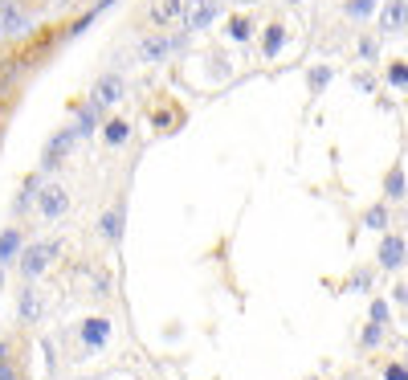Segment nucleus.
Returning <instances> with one entry per match:
<instances>
[{"instance_id":"obj_18","label":"nucleus","mask_w":408,"mask_h":380,"mask_svg":"<svg viewBox=\"0 0 408 380\" xmlns=\"http://www.w3.org/2000/svg\"><path fill=\"white\" fill-rule=\"evenodd\" d=\"M118 221H123L118 213H106V217H102V233H106L111 241H118V233H123V229H118Z\"/></svg>"},{"instance_id":"obj_3","label":"nucleus","mask_w":408,"mask_h":380,"mask_svg":"<svg viewBox=\"0 0 408 380\" xmlns=\"http://www.w3.org/2000/svg\"><path fill=\"white\" fill-rule=\"evenodd\" d=\"M184 41H188V33H176V37H147L143 45H139V62H163L167 53L184 50Z\"/></svg>"},{"instance_id":"obj_9","label":"nucleus","mask_w":408,"mask_h":380,"mask_svg":"<svg viewBox=\"0 0 408 380\" xmlns=\"http://www.w3.org/2000/svg\"><path fill=\"white\" fill-rule=\"evenodd\" d=\"M400 262H404V241H400V237H384V246H380V266H384V270H396Z\"/></svg>"},{"instance_id":"obj_14","label":"nucleus","mask_w":408,"mask_h":380,"mask_svg":"<svg viewBox=\"0 0 408 380\" xmlns=\"http://www.w3.org/2000/svg\"><path fill=\"white\" fill-rule=\"evenodd\" d=\"M363 225H368V229H384V225H388V209H384V205H375V209H368V217H363Z\"/></svg>"},{"instance_id":"obj_28","label":"nucleus","mask_w":408,"mask_h":380,"mask_svg":"<svg viewBox=\"0 0 408 380\" xmlns=\"http://www.w3.org/2000/svg\"><path fill=\"white\" fill-rule=\"evenodd\" d=\"M0 37H4V29H0Z\"/></svg>"},{"instance_id":"obj_20","label":"nucleus","mask_w":408,"mask_h":380,"mask_svg":"<svg viewBox=\"0 0 408 380\" xmlns=\"http://www.w3.org/2000/svg\"><path fill=\"white\" fill-rule=\"evenodd\" d=\"M388 197H404V172L400 168L388 176Z\"/></svg>"},{"instance_id":"obj_19","label":"nucleus","mask_w":408,"mask_h":380,"mask_svg":"<svg viewBox=\"0 0 408 380\" xmlns=\"http://www.w3.org/2000/svg\"><path fill=\"white\" fill-rule=\"evenodd\" d=\"M33 200H37V176H33V180L25 184V192H21V197H16V209H29Z\"/></svg>"},{"instance_id":"obj_17","label":"nucleus","mask_w":408,"mask_h":380,"mask_svg":"<svg viewBox=\"0 0 408 380\" xmlns=\"http://www.w3.org/2000/svg\"><path fill=\"white\" fill-rule=\"evenodd\" d=\"M180 4H184V0H163L160 9H155V25H163L167 17H176V13H180Z\"/></svg>"},{"instance_id":"obj_24","label":"nucleus","mask_w":408,"mask_h":380,"mask_svg":"<svg viewBox=\"0 0 408 380\" xmlns=\"http://www.w3.org/2000/svg\"><path fill=\"white\" fill-rule=\"evenodd\" d=\"M368 9H372V0H355V4H351V13H355V17H363Z\"/></svg>"},{"instance_id":"obj_8","label":"nucleus","mask_w":408,"mask_h":380,"mask_svg":"<svg viewBox=\"0 0 408 380\" xmlns=\"http://www.w3.org/2000/svg\"><path fill=\"white\" fill-rule=\"evenodd\" d=\"M74 139H78V135H74V127H65L62 135H53V139H49V148H45V160H41V168H53V164H57L65 151H70V143H74Z\"/></svg>"},{"instance_id":"obj_4","label":"nucleus","mask_w":408,"mask_h":380,"mask_svg":"<svg viewBox=\"0 0 408 380\" xmlns=\"http://www.w3.org/2000/svg\"><path fill=\"white\" fill-rule=\"evenodd\" d=\"M0 29H4V37H29L33 33V17L29 13H21L13 0H4V4H0Z\"/></svg>"},{"instance_id":"obj_15","label":"nucleus","mask_w":408,"mask_h":380,"mask_svg":"<svg viewBox=\"0 0 408 380\" xmlns=\"http://www.w3.org/2000/svg\"><path fill=\"white\" fill-rule=\"evenodd\" d=\"M282 50V25H270V33H265V58H274Z\"/></svg>"},{"instance_id":"obj_6","label":"nucleus","mask_w":408,"mask_h":380,"mask_svg":"<svg viewBox=\"0 0 408 380\" xmlns=\"http://www.w3.org/2000/svg\"><path fill=\"white\" fill-rule=\"evenodd\" d=\"M65 209H70V197H65V188H62V184H49L45 192H41V217H45V221H57Z\"/></svg>"},{"instance_id":"obj_25","label":"nucleus","mask_w":408,"mask_h":380,"mask_svg":"<svg viewBox=\"0 0 408 380\" xmlns=\"http://www.w3.org/2000/svg\"><path fill=\"white\" fill-rule=\"evenodd\" d=\"M388 380H408V372L404 368H388Z\"/></svg>"},{"instance_id":"obj_5","label":"nucleus","mask_w":408,"mask_h":380,"mask_svg":"<svg viewBox=\"0 0 408 380\" xmlns=\"http://www.w3.org/2000/svg\"><path fill=\"white\" fill-rule=\"evenodd\" d=\"M380 29L388 33H404L408 29V0H388L384 13H380Z\"/></svg>"},{"instance_id":"obj_11","label":"nucleus","mask_w":408,"mask_h":380,"mask_svg":"<svg viewBox=\"0 0 408 380\" xmlns=\"http://www.w3.org/2000/svg\"><path fill=\"white\" fill-rule=\"evenodd\" d=\"M106 335H111V327H106V319H90L86 327H82V340L90 347H102L106 344Z\"/></svg>"},{"instance_id":"obj_16","label":"nucleus","mask_w":408,"mask_h":380,"mask_svg":"<svg viewBox=\"0 0 408 380\" xmlns=\"http://www.w3.org/2000/svg\"><path fill=\"white\" fill-rule=\"evenodd\" d=\"M123 139H127V123H123V119L106 123V143H123Z\"/></svg>"},{"instance_id":"obj_26","label":"nucleus","mask_w":408,"mask_h":380,"mask_svg":"<svg viewBox=\"0 0 408 380\" xmlns=\"http://www.w3.org/2000/svg\"><path fill=\"white\" fill-rule=\"evenodd\" d=\"M0 380H16V376H13V368H9V364H0Z\"/></svg>"},{"instance_id":"obj_27","label":"nucleus","mask_w":408,"mask_h":380,"mask_svg":"<svg viewBox=\"0 0 408 380\" xmlns=\"http://www.w3.org/2000/svg\"><path fill=\"white\" fill-rule=\"evenodd\" d=\"M241 4H258V0H241Z\"/></svg>"},{"instance_id":"obj_23","label":"nucleus","mask_w":408,"mask_h":380,"mask_svg":"<svg viewBox=\"0 0 408 380\" xmlns=\"http://www.w3.org/2000/svg\"><path fill=\"white\" fill-rule=\"evenodd\" d=\"M392 82H400V86H408V66H396V70H392Z\"/></svg>"},{"instance_id":"obj_1","label":"nucleus","mask_w":408,"mask_h":380,"mask_svg":"<svg viewBox=\"0 0 408 380\" xmlns=\"http://www.w3.org/2000/svg\"><path fill=\"white\" fill-rule=\"evenodd\" d=\"M57 258V241H37L21 254V278H37V274H45V266Z\"/></svg>"},{"instance_id":"obj_29","label":"nucleus","mask_w":408,"mask_h":380,"mask_svg":"<svg viewBox=\"0 0 408 380\" xmlns=\"http://www.w3.org/2000/svg\"><path fill=\"white\" fill-rule=\"evenodd\" d=\"M294 4H298V0H294Z\"/></svg>"},{"instance_id":"obj_12","label":"nucleus","mask_w":408,"mask_h":380,"mask_svg":"<svg viewBox=\"0 0 408 380\" xmlns=\"http://www.w3.org/2000/svg\"><path fill=\"white\" fill-rule=\"evenodd\" d=\"M16 311H21V319H25V323H33V319L41 315V303H37V291H33V286H25V291H21Z\"/></svg>"},{"instance_id":"obj_21","label":"nucleus","mask_w":408,"mask_h":380,"mask_svg":"<svg viewBox=\"0 0 408 380\" xmlns=\"http://www.w3.org/2000/svg\"><path fill=\"white\" fill-rule=\"evenodd\" d=\"M380 335H384V323H372V327L363 331V344L375 347V344H380Z\"/></svg>"},{"instance_id":"obj_7","label":"nucleus","mask_w":408,"mask_h":380,"mask_svg":"<svg viewBox=\"0 0 408 380\" xmlns=\"http://www.w3.org/2000/svg\"><path fill=\"white\" fill-rule=\"evenodd\" d=\"M118 99H123V74H102L94 86V102L98 107H111Z\"/></svg>"},{"instance_id":"obj_13","label":"nucleus","mask_w":408,"mask_h":380,"mask_svg":"<svg viewBox=\"0 0 408 380\" xmlns=\"http://www.w3.org/2000/svg\"><path fill=\"white\" fill-rule=\"evenodd\" d=\"M16 254H21V233L9 229L4 237H0V262H13Z\"/></svg>"},{"instance_id":"obj_2","label":"nucleus","mask_w":408,"mask_h":380,"mask_svg":"<svg viewBox=\"0 0 408 380\" xmlns=\"http://www.w3.org/2000/svg\"><path fill=\"white\" fill-rule=\"evenodd\" d=\"M216 13H221L216 0H188V4H184V29H188V33L209 29L212 21H216Z\"/></svg>"},{"instance_id":"obj_10","label":"nucleus","mask_w":408,"mask_h":380,"mask_svg":"<svg viewBox=\"0 0 408 380\" xmlns=\"http://www.w3.org/2000/svg\"><path fill=\"white\" fill-rule=\"evenodd\" d=\"M98 115H102V107H98L94 99L86 102V107H82L78 111V123H74V135H90L98 127Z\"/></svg>"},{"instance_id":"obj_22","label":"nucleus","mask_w":408,"mask_h":380,"mask_svg":"<svg viewBox=\"0 0 408 380\" xmlns=\"http://www.w3.org/2000/svg\"><path fill=\"white\" fill-rule=\"evenodd\" d=\"M372 323H388V303H380V298L372 303Z\"/></svg>"}]
</instances>
